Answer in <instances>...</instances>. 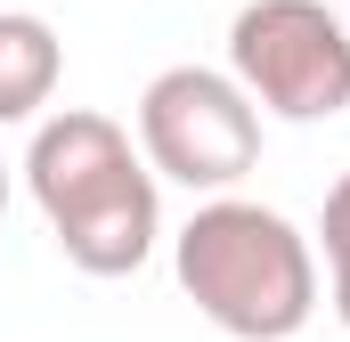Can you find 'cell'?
<instances>
[{"mask_svg":"<svg viewBox=\"0 0 350 342\" xmlns=\"http://www.w3.org/2000/svg\"><path fill=\"white\" fill-rule=\"evenodd\" d=\"M25 187H33L57 253L82 277H131V269H147L155 237H163L155 171L139 163L131 131L98 106H57L33 122Z\"/></svg>","mask_w":350,"mask_h":342,"instance_id":"cell-1","label":"cell"},{"mask_svg":"<svg viewBox=\"0 0 350 342\" xmlns=\"http://www.w3.org/2000/svg\"><path fill=\"white\" fill-rule=\"evenodd\" d=\"M172 269H179V293L228 342H293L326 302L318 245L277 204H253V196L196 204L172 237Z\"/></svg>","mask_w":350,"mask_h":342,"instance_id":"cell-2","label":"cell"},{"mask_svg":"<svg viewBox=\"0 0 350 342\" xmlns=\"http://www.w3.org/2000/svg\"><path fill=\"white\" fill-rule=\"evenodd\" d=\"M139 163L187 196H237L261 163V106L228 82V66H163L139 90Z\"/></svg>","mask_w":350,"mask_h":342,"instance_id":"cell-3","label":"cell"},{"mask_svg":"<svg viewBox=\"0 0 350 342\" xmlns=\"http://www.w3.org/2000/svg\"><path fill=\"white\" fill-rule=\"evenodd\" d=\"M228 82L277 122L350 114V25L326 0H245L228 16Z\"/></svg>","mask_w":350,"mask_h":342,"instance_id":"cell-4","label":"cell"},{"mask_svg":"<svg viewBox=\"0 0 350 342\" xmlns=\"http://www.w3.org/2000/svg\"><path fill=\"white\" fill-rule=\"evenodd\" d=\"M66 82V41L49 16L33 8H0V131L8 122H41L49 98Z\"/></svg>","mask_w":350,"mask_h":342,"instance_id":"cell-5","label":"cell"},{"mask_svg":"<svg viewBox=\"0 0 350 342\" xmlns=\"http://www.w3.org/2000/svg\"><path fill=\"white\" fill-rule=\"evenodd\" d=\"M310 245H326V302H334V318L350 326V171L326 187V212H318V237Z\"/></svg>","mask_w":350,"mask_h":342,"instance_id":"cell-6","label":"cell"},{"mask_svg":"<svg viewBox=\"0 0 350 342\" xmlns=\"http://www.w3.org/2000/svg\"><path fill=\"white\" fill-rule=\"evenodd\" d=\"M0 220H8V155H0Z\"/></svg>","mask_w":350,"mask_h":342,"instance_id":"cell-7","label":"cell"}]
</instances>
